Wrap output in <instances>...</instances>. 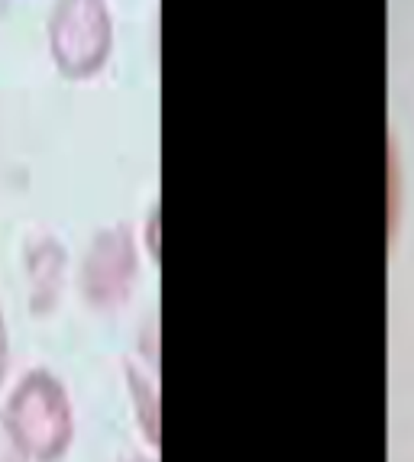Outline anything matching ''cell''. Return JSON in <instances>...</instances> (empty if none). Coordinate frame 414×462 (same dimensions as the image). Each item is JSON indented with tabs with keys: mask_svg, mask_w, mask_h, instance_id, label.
<instances>
[{
	"mask_svg": "<svg viewBox=\"0 0 414 462\" xmlns=\"http://www.w3.org/2000/svg\"><path fill=\"white\" fill-rule=\"evenodd\" d=\"M7 369H10V333H7V320H4V310H0V388L7 382Z\"/></svg>",
	"mask_w": 414,
	"mask_h": 462,
	"instance_id": "cell-6",
	"label": "cell"
},
{
	"mask_svg": "<svg viewBox=\"0 0 414 462\" xmlns=\"http://www.w3.org/2000/svg\"><path fill=\"white\" fill-rule=\"evenodd\" d=\"M61 269H65V255H61L55 239H36L26 249V288H30V310L33 314H49L59 300L61 288Z\"/></svg>",
	"mask_w": 414,
	"mask_h": 462,
	"instance_id": "cell-3",
	"label": "cell"
},
{
	"mask_svg": "<svg viewBox=\"0 0 414 462\" xmlns=\"http://www.w3.org/2000/svg\"><path fill=\"white\" fill-rule=\"evenodd\" d=\"M49 32L55 62L71 78L94 71L108 52V14L100 0H59Z\"/></svg>",
	"mask_w": 414,
	"mask_h": 462,
	"instance_id": "cell-2",
	"label": "cell"
},
{
	"mask_svg": "<svg viewBox=\"0 0 414 462\" xmlns=\"http://www.w3.org/2000/svg\"><path fill=\"white\" fill-rule=\"evenodd\" d=\"M4 424L30 462H59L71 447V401L59 378L46 369L26 372L4 404Z\"/></svg>",
	"mask_w": 414,
	"mask_h": 462,
	"instance_id": "cell-1",
	"label": "cell"
},
{
	"mask_svg": "<svg viewBox=\"0 0 414 462\" xmlns=\"http://www.w3.org/2000/svg\"><path fill=\"white\" fill-rule=\"evenodd\" d=\"M0 462H30V456H26L24 447L14 439L10 427L4 424V414H0Z\"/></svg>",
	"mask_w": 414,
	"mask_h": 462,
	"instance_id": "cell-5",
	"label": "cell"
},
{
	"mask_svg": "<svg viewBox=\"0 0 414 462\" xmlns=\"http://www.w3.org/2000/svg\"><path fill=\"white\" fill-rule=\"evenodd\" d=\"M123 255L127 253H123V246L114 236L98 239V246L91 249V255H88V263H85V275H81L88 298L91 300L114 298L123 282V269H127V259H123Z\"/></svg>",
	"mask_w": 414,
	"mask_h": 462,
	"instance_id": "cell-4",
	"label": "cell"
}]
</instances>
